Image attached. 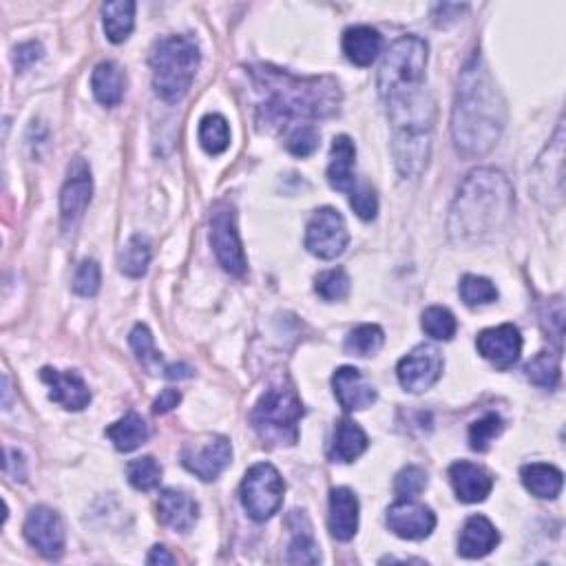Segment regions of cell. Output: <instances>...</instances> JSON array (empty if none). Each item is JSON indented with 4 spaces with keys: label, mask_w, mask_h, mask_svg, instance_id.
<instances>
[{
    "label": "cell",
    "mask_w": 566,
    "mask_h": 566,
    "mask_svg": "<svg viewBox=\"0 0 566 566\" xmlns=\"http://www.w3.org/2000/svg\"><path fill=\"white\" fill-rule=\"evenodd\" d=\"M102 14L107 38L115 45L124 43L135 27V3H131V0H115V3L104 5Z\"/></svg>",
    "instance_id": "obj_30"
},
{
    "label": "cell",
    "mask_w": 566,
    "mask_h": 566,
    "mask_svg": "<svg viewBox=\"0 0 566 566\" xmlns=\"http://www.w3.org/2000/svg\"><path fill=\"white\" fill-rule=\"evenodd\" d=\"M547 157H540V162L536 169H547L544 173H536V193L538 197L549 195V199L555 195L558 199H562V180H564V129L562 124L558 127V133H555V140L549 144L547 149Z\"/></svg>",
    "instance_id": "obj_22"
},
{
    "label": "cell",
    "mask_w": 566,
    "mask_h": 566,
    "mask_svg": "<svg viewBox=\"0 0 566 566\" xmlns=\"http://www.w3.org/2000/svg\"><path fill=\"white\" fill-rule=\"evenodd\" d=\"M314 290L317 295L326 301H343L350 295V277L343 268H332L321 272V275L314 279Z\"/></svg>",
    "instance_id": "obj_39"
},
{
    "label": "cell",
    "mask_w": 566,
    "mask_h": 566,
    "mask_svg": "<svg viewBox=\"0 0 566 566\" xmlns=\"http://www.w3.org/2000/svg\"><path fill=\"white\" fill-rule=\"evenodd\" d=\"M3 394H5L3 407H5V410H9V396H12V385H9V376L7 374H3Z\"/></svg>",
    "instance_id": "obj_50"
},
{
    "label": "cell",
    "mask_w": 566,
    "mask_h": 566,
    "mask_svg": "<svg viewBox=\"0 0 566 566\" xmlns=\"http://www.w3.org/2000/svg\"><path fill=\"white\" fill-rule=\"evenodd\" d=\"M522 485L527 487L533 496L542 500H553L560 496L564 476L558 467L547 463H531L520 469Z\"/></svg>",
    "instance_id": "obj_27"
},
{
    "label": "cell",
    "mask_w": 566,
    "mask_h": 566,
    "mask_svg": "<svg viewBox=\"0 0 566 566\" xmlns=\"http://www.w3.org/2000/svg\"><path fill=\"white\" fill-rule=\"evenodd\" d=\"M149 261H151V241L144 235H133L120 253V270L127 277L138 279L146 275Z\"/></svg>",
    "instance_id": "obj_32"
},
{
    "label": "cell",
    "mask_w": 566,
    "mask_h": 566,
    "mask_svg": "<svg viewBox=\"0 0 566 566\" xmlns=\"http://www.w3.org/2000/svg\"><path fill=\"white\" fill-rule=\"evenodd\" d=\"M127 478L138 491H153L162 482V467L153 456L135 458L127 465Z\"/></svg>",
    "instance_id": "obj_36"
},
{
    "label": "cell",
    "mask_w": 566,
    "mask_h": 566,
    "mask_svg": "<svg viewBox=\"0 0 566 566\" xmlns=\"http://www.w3.org/2000/svg\"><path fill=\"white\" fill-rule=\"evenodd\" d=\"M460 299L471 308L487 306V303H494L498 299V288L485 277L465 275L460 281Z\"/></svg>",
    "instance_id": "obj_38"
},
{
    "label": "cell",
    "mask_w": 566,
    "mask_h": 566,
    "mask_svg": "<svg viewBox=\"0 0 566 566\" xmlns=\"http://www.w3.org/2000/svg\"><path fill=\"white\" fill-rule=\"evenodd\" d=\"M350 204L354 208V213L365 219V222H370V219H374L376 213H379V199H376V193L368 184L352 188Z\"/></svg>",
    "instance_id": "obj_44"
},
{
    "label": "cell",
    "mask_w": 566,
    "mask_h": 566,
    "mask_svg": "<svg viewBox=\"0 0 566 566\" xmlns=\"http://www.w3.org/2000/svg\"><path fill=\"white\" fill-rule=\"evenodd\" d=\"M43 45L40 43H34V40H31V43H25V45H18L16 49H14V67H16V71H27L29 67H34L36 62L43 58Z\"/></svg>",
    "instance_id": "obj_45"
},
{
    "label": "cell",
    "mask_w": 566,
    "mask_h": 566,
    "mask_svg": "<svg viewBox=\"0 0 566 566\" xmlns=\"http://www.w3.org/2000/svg\"><path fill=\"white\" fill-rule=\"evenodd\" d=\"M398 381L403 390L421 394L429 390L443 374V354L434 345H418L398 363Z\"/></svg>",
    "instance_id": "obj_10"
},
{
    "label": "cell",
    "mask_w": 566,
    "mask_h": 566,
    "mask_svg": "<svg viewBox=\"0 0 566 566\" xmlns=\"http://www.w3.org/2000/svg\"><path fill=\"white\" fill-rule=\"evenodd\" d=\"M387 527L403 540H425L436 529L434 511L414 500H398L387 509Z\"/></svg>",
    "instance_id": "obj_14"
},
{
    "label": "cell",
    "mask_w": 566,
    "mask_h": 566,
    "mask_svg": "<svg viewBox=\"0 0 566 566\" xmlns=\"http://www.w3.org/2000/svg\"><path fill=\"white\" fill-rule=\"evenodd\" d=\"M449 480H452L458 500L467 502V505L487 500L491 489H494V476L485 467L467 463V460H460V463L449 467Z\"/></svg>",
    "instance_id": "obj_18"
},
{
    "label": "cell",
    "mask_w": 566,
    "mask_h": 566,
    "mask_svg": "<svg viewBox=\"0 0 566 566\" xmlns=\"http://www.w3.org/2000/svg\"><path fill=\"white\" fill-rule=\"evenodd\" d=\"M164 376L166 379H188V376H193V368H188L186 363H173L166 365Z\"/></svg>",
    "instance_id": "obj_48"
},
{
    "label": "cell",
    "mask_w": 566,
    "mask_h": 566,
    "mask_svg": "<svg viewBox=\"0 0 566 566\" xmlns=\"http://www.w3.org/2000/svg\"><path fill=\"white\" fill-rule=\"evenodd\" d=\"M354 164H356V146L348 135H339L332 142L330 164H328V182L334 191L350 193L356 186L354 180Z\"/></svg>",
    "instance_id": "obj_23"
},
{
    "label": "cell",
    "mask_w": 566,
    "mask_h": 566,
    "mask_svg": "<svg viewBox=\"0 0 566 566\" xmlns=\"http://www.w3.org/2000/svg\"><path fill=\"white\" fill-rule=\"evenodd\" d=\"M100 281H102V275H100L98 261H93V259L82 261L76 277H73V292L80 297H96L100 290Z\"/></svg>",
    "instance_id": "obj_43"
},
{
    "label": "cell",
    "mask_w": 566,
    "mask_h": 566,
    "mask_svg": "<svg viewBox=\"0 0 566 566\" xmlns=\"http://www.w3.org/2000/svg\"><path fill=\"white\" fill-rule=\"evenodd\" d=\"M290 529H292V542L288 547L286 562L288 564H319L321 553L319 544L314 542L312 527L303 513L295 511L290 516Z\"/></svg>",
    "instance_id": "obj_26"
},
{
    "label": "cell",
    "mask_w": 566,
    "mask_h": 566,
    "mask_svg": "<svg viewBox=\"0 0 566 566\" xmlns=\"http://www.w3.org/2000/svg\"><path fill=\"white\" fill-rule=\"evenodd\" d=\"M129 343L138 356V361L142 368L149 372V374H164L166 365L162 361V354L155 350V343H153V334L151 330L144 326V323H138L129 334Z\"/></svg>",
    "instance_id": "obj_31"
},
{
    "label": "cell",
    "mask_w": 566,
    "mask_h": 566,
    "mask_svg": "<svg viewBox=\"0 0 566 566\" xmlns=\"http://www.w3.org/2000/svg\"><path fill=\"white\" fill-rule=\"evenodd\" d=\"M476 348L482 359L494 363L498 370H509L518 363L522 354L520 330L511 323L482 330L476 339Z\"/></svg>",
    "instance_id": "obj_15"
},
{
    "label": "cell",
    "mask_w": 566,
    "mask_h": 566,
    "mask_svg": "<svg viewBox=\"0 0 566 566\" xmlns=\"http://www.w3.org/2000/svg\"><path fill=\"white\" fill-rule=\"evenodd\" d=\"M250 78L261 96L259 120L268 127L323 120L341 107V89L328 76L299 78L275 67H253Z\"/></svg>",
    "instance_id": "obj_2"
},
{
    "label": "cell",
    "mask_w": 566,
    "mask_h": 566,
    "mask_svg": "<svg viewBox=\"0 0 566 566\" xmlns=\"http://www.w3.org/2000/svg\"><path fill=\"white\" fill-rule=\"evenodd\" d=\"M385 343V334L379 326H374V323H365V326L354 328L348 339H345V352L352 354V356H374L383 348Z\"/></svg>",
    "instance_id": "obj_34"
},
{
    "label": "cell",
    "mask_w": 566,
    "mask_h": 566,
    "mask_svg": "<svg viewBox=\"0 0 566 566\" xmlns=\"http://www.w3.org/2000/svg\"><path fill=\"white\" fill-rule=\"evenodd\" d=\"M500 533L485 516H471L458 538V553L467 560L485 558L498 547Z\"/></svg>",
    "instance_id": "obj_21"
},
{
    "label": "cell",
    "mask_w": 566,
    "mask_h": 566,
    "mask_svg": "<svg viewBox=\"0 0 566 566\" xmlns=\"http://www.w3.org/2000/svg\"><path fill=\"white\" fill-rule=\"evenodd\" d=\"M425 487H427V471L418 465L401 469L394 480V494L401 500H414L418 494H423Z\"/></svg>",
    "instance_id": "obj_41"
},
{
    "label": "cell",
    "mask_w": 566,
    "mask_h": 566,
    "mask_svg": "<svg viewBox=\"0 0 566 566\" xmlns=\"http://www.w3.org/2000/svg\"><path fill=\"white\" fill-rule=\"evenodd\" d=\"M368 445H370L368 434H365L354 421L345 418V421H341L337 429H334L330 458L334 463H354V460L368 449Z\"/></svg>",
    "instance_id": "obj_25"
},
{
    "label": "cell",
    "mask_w": 566,
    "mask_h": 566,
    "mask_svg": "<svg viewBox=\"0 0 566 566\" xmlns=\"http://www.w3.org/2000/svg\"><path fill=\"white\" fill-rule=\"evenodd\" d=\"M429 47L423 38L403 36L387 49L379 71V93L381 98L396 96L401 91L425 87Z\"/></svg>",
    "instance_id": "obj_6"
},
{
    "label": "cell",
    "mask_w": 566,
    "mask_h": 566,
    "mask_svg": "<svg viewBox=\"0 0 566 566\" xmlns=\"http://www.w3.org/2000/svg\"><path fill=\"white\" fill-rule=\"evenodd\" d=\"M124 87H127V80H124V73L115 62L111 60L100 62V65L93 69L91 91L104 107H115V104H120L124 98Z\"/></svg>",
    "instance_id": "obj_28"
},
{
    "label": "cell",
    "mask_w": 566,
    "mask_h": 566,
    "mask_svg": "<svg viewBox=\"0 0 566 566\" xmlns=\"http://www.w3.org/2000/svg\"><path fill=\"white\" fill-rule=\"evenodd\" d=\"M502 429H505V425H502V418L498 414L482 416L480 421L471 423L469 427V447L474 452H487L489 445L502 434Z\"/></svg>",
    "instance_id": "obj_40"
},
{
    "label": "cell",
    "mask_w": 566,
    "mask_h": 566,
    "mask_svg": "<svg viewBox=\"0 0 566 566\" xmlns=\"http://www.w3.org/2000/svg\"><path fill=\"white\" fill-rule=\"evenodd\" d=\"M283 478L270 463H257L246 471L241 482V502L255 522H266L281 509L283 502Z\"/></svg>",
    "instance_id": "obj_7"
},
{
    "label": "cell",
    "mask_w": 566,
    "mask_h": 566,
    "mask_svg": "<svg viewBox=\"0 0 566 566\" xmlns=\"http://www.w3.org/2000/svg\"><path fill=\"white\" fill-rule=\"evenodd\" d=\"M350 241L348 224L337 208H319L306 230V248L319 259H337Z\"/></svg>",
    "instance_id": "obj_8"
},
{
    "label": "cell",
    "mask_w": 566,
    "mask_h": 566,
    "mask_svg": "<svg viewBox=\"0 0 566 566\" xmlns=\"http://www.w3.org/2000/svg\"><path fill=\"white\" fill-rule=\"evenodd\" d=\"M421 326L425 330L427 337H432L436 341H452L454 334L458 330L456 317L447 308L432 306L423 312Z\"/></svg>",
    "instance_id": "obj_37"
},
{
    "label": "cell",
    "mask_w": 566,
    "mask_h": 566,
    "mask_svg": "<svg viewBox=\"0 0 566 566\" xmlns=\"http://www.w3.org/2000/svg\"><path fill=\"white\" fill-rule=\"evenodd\" d=\"M199 58V47L188 36H169L155 43L149 65L157 96L166 102H180L193 85Z\"/></svg>",
    "instance_id": "obj_4"
},
{
    "label": "cell",
    "mask_w": 566,
    "mask_h": 566,
    "mask_svg": "<svg viewBox=\"0 0 566 566\" xmlns=\"http://www.w3.org/2000/svg\"><path fill=\"white\" fill-rule=\"evenodd\" d=\"M211 244L215 248L219 264H222L226 272H230V275L235 277L244 275L246 255L239 239L237 217L233 213V208L226 204H219L211 217Z\"/></svg>",
    "instance_id": "obj_9"
},
{
    "label": "cell",
    "mask_w": 566,
    "mask_h": 566,
    "mask_svg": "<svg viewBox=\"0 0 566 566\" xmlns=\"http://www.w3.org/2000/svg\"><path fill=\"white\" fill-rule=\"evenodd\" d=\"M199 144L211 155H219L228 149L230 144V129L226 118L217 113H208L199 122Z\"/></svg>",
    "instance_id": "obj_33"
},
{
    "label": "cell",
    "mask_w": 566,
    "mask_h": 566,
    "mask_svg": "<svg viewBox=\"0 0 566 566\" xmlns=\"http://www.w3.org/2000/svg\"><path fill=\"white\" fill-rule=\"evenodd\" d=\"M146 562H149V564H175V558L164 547H153L151 553H149V558H146Z\"/></svg>",
    "instance_id": "obj_49"
},
{
    "label": "cell",
    "mask_w": 566,
    "mask_h": 566,
    "mask_svg": "<svg viewBox=\"0 0 566 566\" xmlns=\"http://www.w3.org/2000/svg\"><path fill=\"white\" fill-rule=\"evenodd\" d=\"M507 124V104L485 62L476 54L460 73L452 111V135L465 157H480L498 144Z\"/></svg>",
    "instance_id": "obj_1"
},
{
    "label": "cell",
    "mask_w": 566,
    "mask_h": 566,
    "mask_svg": "<svg viewBox=\"0 0 566 566\" xmlns=\"http://www.w3.org/2000/svg\"><path fill=\"white\" fill-rule=\"evenodd\" d=\"M157 516L164 527L186 533L195 527L199 518V505L180 489H164L157 500Z\"/></svg>",
    "instance_id": "obj_19"
},
{
    "label": "cell",
    "mask_w": 566,
    "mask_h": 566,
    "mask_svg": "<svg viewBox=\"0 0 566 566\" xmlns=\"http://www.w3.org/2000/svg\"><path fill=\"white\" fill-rule=\"evenodd\" d=\"M301 416L303 405L295 387L277 383L270 385L259 398L250 414V423L268 445H295L299 440Z\"/></svg>",
    "instance_id": "obj_5"
},
{
    "label": "cell",
    "mask_w": 566,
    "mask_h": 566,
    "mask_svg": "<svg viewBox=\"0 0 566 566\" xmlns=\"http://www.w3.org/2000/svg\"><path fill=\"white\" fill-rule=\"evenodd\" d=\"M233 460V447L224 436H211L199 445H186L182 449V465L202 478L204 482H213Z\"/></svg>",
    "instance_id": "obj_12"
},
{
    "label": "cell",
    "mask_w": 566,
    "mask_h": 566,
    "mask_svg": "<svg viewBox=\"0 0 566 566\" xmlns=\"http://www.w3.org/2000/svg\"><path fill=\"white\" fill-rule=\"evenodd\" d=\"M3 469H5V476L14 478V480L23 482L27 478L25 458H23V454L16 452V449H12V447L5 449V467Z\"/></svg>",
    "instance_id": "obj_46"
},
{
    "label": "cell",
    "mask_w": 566,
    "mask_h": 566,
    "mask_svg": "<svg viewBox=\"0 0 566 566\" xmlns=\"http://www.w3.org/2000/svg\"><path fill=\"white\" fill-rule=\"evenodd\" d=\"M180 401H182V394L177 390H171V387H169V390H162L160 396H157L153 401V412L155 414L171 412V410H175L177 405H180Z\"/></svg>",
    "instance_id": "obj_47"
},
{
    "label": "cell",
    "mask_w": 566,
    "mask_h": 566,
    "mask_svg": "<svg viewBox=\"0 0 566 566\" xmlns=\"http://www.w3.org/2000/svg\"><path fill=\"white\" fill-rule=\"evenodd\" d=\"M330 533L341 542H348L359 531V498L348 487H337L330 494Z\"/></svg>",
    "instance_id": "obj_20"
},
{
    "label": "cell",
    "mask_w": 566,
    "mask_h": 566,
    "mask_svg": "<svg viewBox=\"0 0 566 566\" xmlns=\"http://www.w3.org/2000/svg\"><path fill=\"white\" fill-rule=\"evenodd\" d=\"M524 372H527V379L533 385L544 387V390H553V387L560 383V354L540 352Z\"/></svg>",
    "instance_id": "obj_35"
},
{
    "label": "cell",
    "mask_w": 566,
    "mask_h": 566,
    "mask_svg": "<svg viewBox=\"0 0 566 566\" xmlns=\"http://www.w3.org/2000/svg\"><path fill=\"white\" fill-rule=\"evenodd\" d=\"M332 387L334 396L341 403L345 412H359L368 410L376 403V390L374 385L365 379L361 370L356 368H339L332 376Z\"/></svg>",
    "instance_id": "obj_17"
},
{
    "label": "cell",
    "mask_w": 566,
    "mask_h": 566,
    "mask_svg": "<svg viewBox=\"0 0 566 566\" xmlns=\"http://www.w3.org/2000/svg\"><path fill=\"white\" fill-rule=\"evenodd\" d=\"M513 213V188L496 169L471 171L458 188L449 213V235L456 244H480L505 228Z\"/></svg>",
    "instance_id": "obj_3"
},
{
    "label": "cell",
    "mask_w": 566,
    "mask_h": 566,
    "mask_svg": "<svg viewBox=\"0 0 566 566\" xmlns=\"http://www.w3.org/2000/svg\"><path fill=\"white\" fill-rule=\"evenodd\" d=\"M40 379L49 385V398L69 412H80L91 403V392L78 372H60L45 368Z\"/></svg>",
    "instance_id": "obj_16"
},
{
    "label": "cell",
    "mask_w": 566,
    "mask_h": 566,
    "mask_svg": "<svg viewBox=\"0 0 566 566\" xmlns=\"http://www.w3.org/2000/svg\"><path fill=\"white\" fill-rule=\"evenodd\" d=\"M93 195V180H91V169L89 164L76 157L69 164L67 171V182L62 186L60 193V217L62 226L67 230L76 226L82 217L87 213V206L91 202Z\"/></svg>",
    "instance_id": "obj_11"
},
{
    "label": "cell",
    "mask_w": 566,
    "mask_h": 566,
    "mask_svg": "<svg viewBox=\"0 0 566 566\" xmlns=\"http://www.w3.org/2000/svg\"><path fill=\"white\" fill-rule=\"evenodd\" d=\"M286 149L295 157H308L319 149V131L312 124H299L292 127L286 138Z\"/></svg>",
    "instance_id": "obj_42"
},
{
    "label": "cell",
    "mask_w": 566,
    "mask_h": 566,
    "mask_svg": "<svg viewBox=\"0 0 566 566\" xmlns=\"http://www.w3.org/2000/svg\"><path fill=\"white\" fill-rule=\"evenodd\" d=\"M23 533L31 547L49 560H58L62 551H65V527H62V520L54 509H31Z\"/></svg>",
    "instance_id": "obj_13"
},
{
    "label": "cell",
    "mask_w": 566,
    "mask_h": 566,
    "mask_svg": "<svg viewBox=\"0 0 566 566\" xmlns=\"http://www.w3.org/2000/svg\"><path fill=\"white\" fill-rule=\"evenodd\" d=\"M149 434V425L135 412H129L127 416H122L120 421H115L111 427H107V436L111 438L113 447L124 454L135 452L140 445H144L146 440H149Z\"/></svg>",
    "instance_id": "obj_29"
},
{
    "label": "cell",
    "mask_w": 566,
    "mask_h": 566,
    "mask_svg": "<svg viewBox=\"0 0 566 566\" xmlns=\"http://www.w3.org/2000/svg\"><path fill=\"white\" fill-rule=\"evenodd\" d=\"M383 49V38L372 27H350L343 34V51L350 62L356 67H370L372 62L379 58Z\"/></svg>",
    "instance_id": "obj_24"
}]
</instances>
